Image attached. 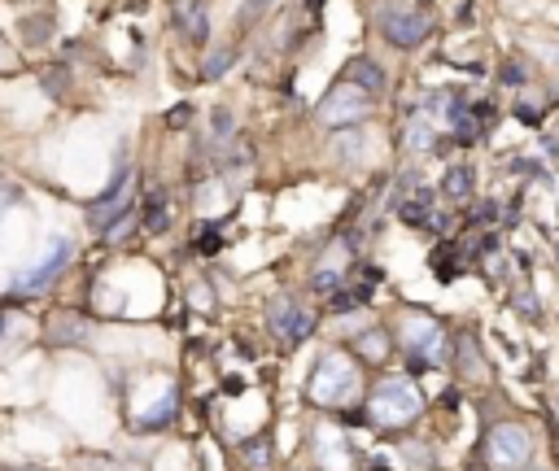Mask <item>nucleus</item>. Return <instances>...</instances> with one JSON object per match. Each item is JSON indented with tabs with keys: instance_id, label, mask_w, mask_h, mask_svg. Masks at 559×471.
<instances>
[{
	"instance_id": "1",
	"label": "nucleus",
	"mask_w": 559,
	"mask_h": 471,
	"mask_svg": "<svg viewBox=\"0 0 559 471\" xmlns=\"http://www.w3.org/2000/svg\"><path fill=\"white\" fill-rule=\"evenodd\" d=\"M420 410H424V393L415 389L407 376L380 380L372 397H367V415H372L376 428H407Z\"/></svg>"
},
{
	"instance_id": "2",
	"label": "nucleus",
	"mask_w": 559,
	"mask_h": 471,
	"mask_svg": "<svg viewBox=\"0 0 559 471\" xmlns=\"http://www.w3.org/2000/svg\"><path fill=\"white\" fill-rule=\"evenodd\" d=\"M315 406H346L363 393V376H359V362L346 358V354H328L324 362L315 367L311 384H306Z\"/></svg>"
},
{
	"instance_id": "3",
	"label": "nucleus",
	"mask_w": 559,
	"mask_h": 471,
	"mask_svg": "<svg viewBox=\"0 0 559 471\" xmlns=\"http://www.w3.org/2000/svg\"><path fill=\"white\" fill-rule=\"evenodd\" d=\"M398 336H402V349H407V358L415 367H446L450 358V336L437 319H428V314H402L398 323Z\"/></svg>"
},
{
	"instance_id": "4",
	"label": "nucleus",
	"mask_w": 559,
	"mask_h": 471,
	"mask_svg": "<svg viewBox=\"0 0 559 471\" xmlns=\"http://www.w3.org/2000/svg\"><path fill=\"white\" fill-rule=\"evenodd\" d=\"M533 428L525 424H498L490 428V437H485V463L494 471H525L529 458H533Z\"/></svg>"
},
{
	"instance_id": "5",
	"label": "nucleus",
	"mask_w": 559,
	"mask_h": 471,
	"mask_svg": "<svg viewBox=\"0 0 559 471\" xmlns=\"http://www.w3.org/2000/svg\"><path fill=\"white\" fill-rule=\"evenodd\" d=\"M372 101L376 96H367L363 88H354V83H337V92H332L324 101V110H319V123H328V127L359 123V118L372 114Z\"/></svg>"
},
{
	"instance_id": "6",
	"label": "nucleus",
	"mask_w": 559,
	"mask_h": 471,
	"mask_svg": "<svg viewBox=\"0 0 559 471\" xmlns=\"http://www.w3.org/2000/svg\"><path fill=\"white\" fill-rule=\"evenodd\" d=\"M380 31H385L389 44L415 48L428 31H433V14H428V9H385V14H380Z\"/></svg>"
},
{
	"instance_id": "7",
	"label": "nucleus",
	"mask_w": 559,
	"mask_h": 471,
	"mask_svg": "<svg viewBox=\"0 0 559 471\" xmlns=\"http://www.w3.org/2000/svg\"><path fill=\"white\" fill-rule=\"evenodd\" d=\"M315 463L324 467V471H354V450H350V441H346V432L341 428H315Z\"/></svg>"
},
{
	"instance_id": "8",
	"label": "nucleus",
	"mask_w": 559,
	"mask_h": 471,
	"mask_svg": "<svg viewBox=\"0 0 559 471\" xmlns=\"http://www.w3.org/2000/svg\"><path fill=\"white\" fill-rule=\"evenodd\" d=\"M66 262H70V240H53L49 253H44V258L35 262L31 271H22L18 280H14V293H40V288L49 284L53 275L66 267Z\"/></svg>"
},
{
	"instance_id": "9",
	"label": "nucleus",
	"mask_w": 559,
	"mask_h": 471,
	"mask_svg": "<svg viewBox=\"0 0 559 471\" xmlns=\"http://www.w3.org/2000/svg\"><path fill=\"white\" fill-rule=\"evenodd\" d=\"M127 201H132V171H123L110 184V192H105V197H97V201L88 205V223L92 227H110L118 214L127 210Z\"/></svg>"
},
{
	"instance_id": "10",
	"label": "nucleus",
	"mask_w": 559,
	"mask_h": 471,
	"mask_svg": "<svg viewBox=\"0 0 559 471\" xmlns=\"http://www.w3.org/2000/svg\"><path fill=\"white\" fill-rule=\"evenodd\" d=\"M271 332H276L284 345L306 341V336H311V314L302 306H293V301H276V306H271Z\"/></svg>"
},
{
	"instance_id": "11",
	"label": "nucleus",
	"mask_w": 559,
	"mask_h": 471,
	"mask_svg": "<svg viewBox=\"0 0 559 471\" xmlns=\"http://www.w3.org/2000/svg\"><path fill=\"white\" fill-rule=\"evenodd\" d=\"M346 83H354V88H363L367 96H376V92H385V70H380L376 62H350Z\"/></svg>"
},
{
	"instance_id": "12",
	"label": "nucleus",
	"mask_w": 559,
	"mask_h": 471,
	"mask_svg": "<svg viewBox=\"0 0 559 471\" xmlns=\"http://www.w3.org/2000/svg\"><path fill=\"white\" fill-rule=\"evenodd\" d=\"M175 14L188 27L193 40H206V18H201V0H175Z\"/></svg>"
},
{
	"instance_id": "13",
	"label": "nucleus",
	"mask_w": 559,
	"mask_h": 471,
	"mask_svg": "<svg viewBox=\"0 0 559 471\" xmlns=\"http://www.w3.org/2000/svg\"><path fill=\"white\" fill-rule=\"evenodd\" d=\"M354 349H359V354H367V358H385V354H389V336H385V328L363 332L359 341H354Z\"/></svg>"
},
{
	"instance_id": "14",
	"label": "nucleus",
	"mask_w": 559,
	"mask_h": 471,
	"mask_svg": "<svg viewBox=\"0 0 559 471\" xmlns=\"http://www.w3.org/2000/svg\"><path fill=\"white\" fill-rule=\"evenodd\" d=\"M171 415H175V393H166V397H162V406H153L149 415L140 419V424H145V428H162Z\"/></svg>"
},
{
	"instance_id": "15",
	"label": "nucleus",
	"mask_w": 559,
	"mask_h": 471,
	"mask_svg": "<svg viewBox=\"0 0 559 471\" xmlns=\"http://www.w3.org/2000/svg\"><path fill=\"white\" fill-rule=\"evenodd\" d=\"M271 5H280V0H241V22H254V18H263Z\"/></svg>"
},
{
	"instance_id": "16",
	"label": "nucleus",
	"mask_w": 559,
	"mask_h": 471,
	"mask_svg": "<svg viewBox=\"0 0 559 471\" xmlns=\"http://www.w3.org/2000/svg\"><path fill=\"white\" fill-rule=\"evenodd\" d=\"M49 336H53V341H79L83 328H79V319H62V323H57V332H49Z\"/></svg>"
},
{
	"instance_id": "17",
	"label": "nucleus",
	"mask_w": 559,
	"mask_h": 471,
	"mask_svg": "<svg viewBox=\"0 0 559 471\" xmlns=\"http://www.w3.org/2000/svg\"><path fill=\"white\" fill-rule=\"evenodd\" d=\"M442 188H446V197H463L468 192V171H450Z\"/></svg>"
},
{
	"instance_id": "18",
	"label": "nucleus",
	"mask_w": 559,
	"mask_h": 471,
	"mask_svg": "<svg viewBox=\"0 0 559 471\" xmlns=\"http://www.w3.org/2000/svg\"><path fill=\"white\" fill-rule=\"evenodd\" d=\"M228 66H232V53L223 48V53H214V62H206V75H210V79H219Z\"/></svg>"
},
{
	"instance_id": "19",
	"label": "nucleus",
	"mask_w": 559,
	"mask_h": 471,
	"mask_svg": "<svg viewBox=\"0 0 559 471\" xmlns=\"http://www.w3.org/2000/svg\"><path fill=\"white\" fill-rule=\"evenodd\" d=\"M315 288H324V293H328V288H337V275H332V271H319V275H315Z\"/></svg>"
},
{
	"instance_id": "20",
	"label": "nucleus",
	"mask_w": 559,
	"mask_h": 471,
	"mask_svg": "<svg viewBox=\"0 0 559 471\" xmlns=\"http://www.w3.org/2000/svg\"><path fill=\"white\" fill-rule=\"evenodd\" d=\"M249 458H254L258 467H267V445H249Z\"/></svg>"
},
{
	"instance_id": "21",
	"label": "nucleus",
	"mask_w": 559,
	"mask_h": 471,
	"mask_svg": "<svg viewBox=\"0 0 559 471\" xmlns=\"http://www.w3.org/2000/svg\"><path fill=\"white\" fill-rule=\"evenodd\" d=\"M188 123V105H180V110H171V127H184Z\"/></svg>"
},
{
	"instance_id": "22",
	"label": "nucleus",
	"mask_w": 559,
	"mask_h": 471,
	"mask_svg": "<svg viewBox=\"0 0 559 471\" xmlns=\"http://www.w3.org/2000/svg\"><path fill=\"white\" fill-rule=\"evenodd\" d=\"M350 149H363V136H350L346 144H337V153H350Z\"/></svg>"
},
{
	"instance_id": "23",
	"label": "nucleus",
	"mask_w": 559,
	"mask_h": 471,
	"mask_svg": "<svg viewBox=\"0 0 559 471\" xmlns=\"http://www.w3.org/2000/svg\"><path fill=\"white\" fill-rule=\"evenodd\" d=\"M529 471H551V467H529Z\"/></svg>"
}]
</instances>
